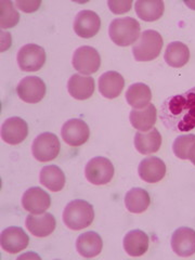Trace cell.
I'll return each mask as SVG.
<instances>
[{
	"mask_svg": "<svg viewBox=\"0 0 195 260\" xmlns=\"http://www.w3.org/2000/svg\"><path fill=\"white\" fill-rule=\"evenodd\" d=\"M188 159H190L192 164L195 165V143L193 144V146H192L190 152H189V158Z\"/></svg>",
	"mask_w": 195,
	"mask_h": 260,
	"instance_id": "cell-33",
	"label": "cell"
},
{
	"mask_svg": "<svg viewBox=\"0 0 195 260\" xmlns=\"http://www.w3.org/2000/svg\"><path fill=\"white\" fill-rule=\"evenodd\" d=\"M151 198L149 193L141 188H134L126 193L125 206L133 214H142L149 208Z\"/></svg>",
	"mask_w": 195,
	"mask_h": 260,
	"instance_id": "cell-28",
	"label": "cell"
},
{
	"mask_svg": "<svg viewBox=\"0 0 195 260\" xmlns=\"http://www.w3.org/2000/svg\"><path fill=\"white\" fill-rule=\"evenodd\" d=\"M136 13L145 22H154L164 14L165 6L161 0H138L135 4Z\"/></svg>",
	"mask_w": 195,
	"mask_h": 260,
	"instance_id": "cell-25",
	"label": "cell"
},
{
	"mask_svg": "<svg viewBox=\"0 0 195 260\" xmlns=\"http://www.w3.org/2000/svg\"><path fill=\"white\" fill-rule=\"evenodd\" d=\"M60 150L61 144L59 138L51 133L39 135L31 144L32 156L42 162L53 160L59 155Z\"/></svg>",
	"mask_w": 195,
	"mask_h": 260,
	"instance_id": "cell-5",
	"label": "cell"
},
{
	"mask_svg": "<svg viewBox=\"0 0 195 260\" xmlns=\"http://www.w3.org/2000/svg\"><path fill=\"white\" fill-rule=\"evenodd\" d=\"M69 93L76 100H87L94 92V79L89 76L74 74L68 83Z\"/></svg>",
	"mask_w": 195,
	"mask_h": 260,
	"instance_id": "cell-21",
	"label": "cell"
},
{
	"mask_svg": "<svg viewBox=\"0 0 195 260\" xmlns=\"http://www.w3.org/2000/svg\"><path fill=\"white\" fill-rule=\"evenodd\" d=\"M61 135L64 142L71 146H80L90 137V129L83 119L72 118L62 126Z\"/></svg>",
	"mask_w": 195,
	"mask_h": 260,
	"instance_id": "cell-10",
	"label": "cell"
},
{
	"mask_svg": "<svg viewBox=\"0 0 195 260\" xmlns=\"http://www.w3.org/2000/svg\"><path fill=\"white\" fill-rule=\"evenodd\" d=\"M108 6L113 13L124 14L132 9L133 2H126V0H109Z\"/></svg>",
	"mask_w": 195,
	"mask_h": 260,
	"instance_id": "cell-31",
	"label": "cell"
},
{
	"mask_svg": "<svg viewBox=\"0 0 195 260\" xmlns=\"http://www.w3.org/2000/svg\"><path fill=\"white\" fill-rule=\"evenodd\" d=\"M195 143V135H182L176 138L173 144V151L175 155L180 159H188L189 152Z\"/></svg>",
	"mask_w": 195,
	"mask_h": 260,
	"instance_id": "cell-30",
	"label": "cell"
},
{
	"mask_svg": "<svg viewBox=\"0 0 195 260\" xmlns=\"http://www.w3.org/2000/svg\"><path fill=\"white\" fill-rule=\"evenodd\" d=\"M125 87V79L119 73L105 72L99 78V91L107 99H115Z\"/></svg>",
	"mask_w": 195,
	"mask_h": 260,
	"instance_id": "cell-18",
	"label": "cell"
},
{
	"mask_svg": "<svg viewBox=\"0 0 195 260\" xmlns=\"http://www.w3.org/2000/svg\"><path fill=\"white\" fill-rule=\"evenodd\" d=\"M160 118L173 132L188 133L195 128V87L169 96L161 105Z\"/></svg>",
	"mask_w": 195,
	"mask_h": 260,
	"instance_id": "cell-1",
	"label": "cell"
},
{
	"mask_svg": "<svg viewBox=\"0 0 195 260\" xmlns=\"http://www.w3.org/2000/svg\"><path fill=\"white\" fill-rule=\"evenodd\" d=\"M101 27L100 16L91 10L77 13L74 20V31L81 38H91L99 32Z\"/></svg>",
	"mask_w": 195,
	"mask_h": 260,
	"instance_id": "cell-13",
	"label": "cell"
},
{
	"mask_svg": "<svg viewBox=\"0 0 195 260\" xmlns=\"http://www.w3.org/2000/svg\"><path fill=\"white\" fill-rule=\"evenodd\" d=\"M25 225L30 234L36 238H46L50 235L56 226V221L53 215L46 213L39 216L28 215L25 220Z\"/></svg>",
	"mask_w": 195,
	"mask_h": 260,
	"instance_id": "cell-17",
	"label": "cell"
},
{
	"mask_svg": "<svg viewBox=\"0 0 195 260\" xmlns=\"http://www.w3.org/2000/svg\"><path fill=\"white\" fill-rule=\"evenodd\" d=\"M39 181L48 190L59 192L65 185V175L58 166L48 165L43 167L42 172H40Z\"/></svg>",
	"mask_w": 195,
	"mask_h": 260,
	"instance_id": "cell-26",
	"label": "cell"
},
{
	"mask_svg": "<svg viewBox=\"0 0 195 260\" xmlns=\"http://www.w3.org/2000/svg\"><path fill=\"white\" fill-rule=\"evenodd\" d=\"M85 176L94 185L108 184L113 179L114 166L109 158L96 156L87 162Z\"/></svg>",
	"mask_w": 195,
	"mask_h": 260,
	"instance_id": "cell-6",
	"label": "cell"
},
{
	"mask_svg": "<svg viewBox=\"0 0 195 260\" xmlns=\"http://www.w3.org/2000/svg\"><path fill=\"white\" fill-rule=\"evenodd\" d=\"M157 119V111L154 104H149L148 107L143 108L142 110L133 109L130 112L129 120L132 126L139 130V132L146 133L154 128V125Z\"/></svg>",
	"mask_w": 195,
	"mask_h": 260,
	"instance_id": "cell-19",
	"label": "cell"
},
{
	"mask_svg": "<svg viewBox=\"0 0 195 260\" xmlns=\"http://www.w3.org/2000/svg\"><path fill=\"white\" fill-rule=\"evenodd\" d=\"M164 40L158 31L148 29L140 35L139 40L133 46V54L138 62H149L159 55Z\"/></svg>",
	"mask_w": 195,
	"mask_h": 260,
	"instance_id": "cell-4",
	"label": "cell"
},
{
	"mask_svg": "<svg viewBox=\"0 0 195 260\" xmlns=\"http://www.w3.org/2000/svg\"><path fill=\"white\" fill-rule=\"evenodd\" d=\"M172 248L180 257H190L195 254V230L188 226L177 229L172 237Z\"/></svg>",
	"mask_w": 195,
	"mask_h": 260,
	"instance_id": "cell-14",
	"label": "cell"
},
{
	"mask_svg": "<svg viewBox=\"0 0 195 260\" xmlns=\"http://www.w3.org/2000/svg\"><path fill=\"white\" fill-rule=\"evenodd\" d=\"M94 219V211L91 204L83 200L70 202L63 210V222L69 229L78 231L89 226Z\"/></svg>",
	"mask_w": 195,
	"mask_h": 260,
	"instance_id": "cell-2",
	"label": "cell"
},
{
	"mask_svg": "<svg viewBox=\"0 0 195 260\" xmlns=\"http://www.w3.org/2000/svg\"><path fill=\"white\" fill-rule=\"evenodd\" d=\"M149 237L141 230L129 231L124 238V249L129 256L140 257L149 249Z\"/></svg>",
	"mask_w": 195,
	"mask_h": 260,
	"instance_id": "cell-23",
	"label": "cell"
},
{
	"mask_svg": "<svg viewBox=\"0 0 195 260\" xmlns=\"http://www.w3.org/2000/svg\"><path fill=\"white\" fill-rule=\"evenodd\" d=\"M103 242L99 234L94 231H88L80 234L76 240V249L80 256L92 258L101 253Z\"/></svg>",
	"mask_w": 195,
	"mask_h": 260,
	"instance_id": "cell-20",
	"label": "cell"
},
{
	"mask_svg": "<svg viewBox=\"0 0 195 260\" xmlns=\"http://www.w3.org/2000/svg\"><path fill=\"white\" fill-rule=\"evenodd\" d=\"M109 35L112 42L117 46H130L140 36V24L134 18L115 19L110 24Z\"/></svg>",
	"mask_w": 195,
	"mask_h": 260,
	"instance_id": "cell-3",
	"label": "cell"
},
{
	"mask_svg": "<svg viewBox=\"0 0 195 260\" xmlns=\"http://www.w3.org/2000/svg\"><path fill=\"white\" fill-rule=\"evenodd\" d=\"M184 4L186 5V6H189L191 9H193V10H195V3H189V2H184Z\"/></svg>",
	"mask_w": 195,
	"mask_h": 260,
	"instance_id": "cell-34",
	"label": "cell"
},
{
	"mask_svg": "<svg viewBox=\"0 0 195 260\" xmlns=\"http://www.w3.org/2000/svg\"><path fill=\"white\" fill-rule=\"evenodd\" d=\"M135 148L137 151L149 155V154L156 153L161 145V136L156 128H152L146 133L138 132L135 136Z\"/></svg>",
	"mask_w": 195,
	"mask_h": 260,
	"instance_id": "cell-22",
	"label": "cell"
},
{
	"mask_svg": "<svg viewBox=\"0 0 195 260\" xmlns=\"http://www.w3.org/2000/svg\"><path fill=\"white\" fill-rule=\"evenodd\" d=\"M138 174L144 182L156 183L166 175V165L162 159L156 156H149L141 160L138 167Z\"/></svg>",
	"mask_w": 195,
	"mask_h": 260,
	"instance_id": "cell-16",
	"label": "cell"
},
{
	"mask_svg": "<svg viewBox=\"0 0 195 260\" xmlns=\"http://www.w3.org/2000/svg\"><path fill=\"white\" fill-rule=\"evenodd\" d=\"M28 135L27 123L21 117H10L2 126V138L7 143L15 145L26 139Z\"/></svg>",
	"mask_w": 195,
	"mask_h": 260,
	"instance_id": "cell-15",
	"label": "cell"
},
{
	"mask_svg": "<svg viewBox=\"0 0 195 260\" xmlns=\"http://www.w3.org/2000/svg\"><path fill=\"white\" fill-rule=\"evenodd\" d=\"M50 205V195L38 186L26 190L22 197V206L29 214H43Z\"/></svg>",
	"mask_w": 195,
	"mask_h": 260,
	"instance_id": "cell-11",
	"label": "cell"
},
{
	"mask_svg": "<svg viewBox=\"0 0 195 260\" xmlns=\"http://www.w3.org/2000/svg\"><path fill=\"white\" fill-rule=\"evenodd\" d=\"M47 87L42 78L37 76L24 77L16 87L20 99L26 103H38L46 95Z\"/></svg>",
	"mask_w": 195,
	"mask_h": 260,
	"instance_id": "cell-9",
	"label": "cell"
},
{
	"mask_svg": "<svg viewBox=\"0 0 195 260\" xmlns=\"http://www.w3.org/2000/svg\"><path fill=\"white\" fill-rule=\"evenodd\" d=\"M166 63L172 68H182L190 60V50L186 45L180 42L170 43L164 54Z\"/></svg>",
	"mask_w": 195,
	"mask_h": 260,
	"instance_id": "cell-27",
	"label": "cell"
},
{
	"mask_svg": "<svg viewBox=\"0 0 195 260\" xmlns=\"http://www.w3.org/2000/svg\"><path fill=\"white\" fill-rule=\"evenodd\" d=\"M72 64L83 75H90L100 69L101 56L94 48L83 46L77 48L73 54Z\"/></svg>",
	"mask_w": 195,
	"mask_h": 260,
	"instance_id": "cell-7",
	"label": "cell"
},
{
	"mask_svg": "<svg viewBox=\"0 0 195 260\" xmlns=\"http://www.w3.org/2000/svg\"><path fill=\"white\" fill-rule=\"evenodd\" d=\"M152 99V91L148 85L136 83L130 86L126 91L127 103L133 109L139 110L148 107Z\"/></svg>",
	"mask_w": 195,
	"mask_h": 260,
	"instance_id": "cell-24",
	"label": "cell"
},
{
	"mask_svg": "<svg viewBox=\"0 0 195 260\" xmlns=\"http://www.w3.org/2000/svg\"><path fill=\"white\" fill-rule=\"evenodd\" d=\"M40 4H42V2H38V0H36V2H15L14 5L19 8L20 10H22L23 12H26V13H30V12H35L38 10V8L40 7Z\"/></svg>",
	"mask_w": 195,
	"mask_h": 260,
	"instance_id": "cell-32",
	"label": "cell"
},
{
	"mask_svg": "<svg viewBox=\"0 0 195 260\" xmlns=\"http://www.w3.org/2000/svg\"><path fill=\"white\" fill-rule=\"evenodd\" d=\"M2 6V28H11L15 26L20 21V14L16 11L15 8L13 7V3L9 2V0H5V2L0 3Z\"/></svg>",
	"mask_w": 195,
	"mask_h": 260,
	"instance_id": "cell-29",
	"label": "cell"
},
{
	"mask_svg": "<svg viewBox=\"0 0 195 260\" xmlns=\"http://www.w3.org/2000/svg\"><path fill=\"white\" fill-rule=\"evenodd\" d=\"M16 60H18V64L22 71L37 72L45 65V49L35 44L25 45L19 50Z\"/></svg>",
	"mask_w": 195,
	"mask_h": 260,
	"instance_id": "cell-8",
	"label": "cell"
},
{
	"mask_svg": "<svg viewBox=\"0 0 195 260\" xmlns=\"http://www.w3.org/2000/svg\"><path fill=\"white\" fill-rule=\"evenodd\" d=\"M2 247L9 254H16L28 246L29 238L22 228L9 226L2 233Z\"/></svg>",
	"mask_w": 195,
	"mask_h": 260,
	"instance_id": "cell-12",
	"label": "cell"
}]
</instances>
